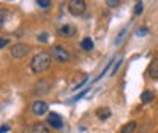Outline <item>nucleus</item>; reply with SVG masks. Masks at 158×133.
<instances>
[{
    "label": "nucleus",
    "instance_id": "obj_4",
    "mask_svg": "<svg viewBox=\"0 0 158 133\" xmlns=\"http://www.w3.org/2000/svg\"><path fill=\"white\" fill-rule=\"evenodd\" d=\"M68 11L73 16H81L85 11V0H70Z\"/></svg>",
    "mask_w": 158,
    "mask_h": 133
},
{
    "label": "nucleus",
    "instance_id": "obj_25",
    "mask_svg": "<svg viewBox=\"0 0 158 133\" xmlns=\"http://www.w3.org/2000/svg\"><path fill=\"white\" fill-rule=\"evenodd\" d=\"M10 130V125H2L0 127V133H6Z\"/></svg>",
    "mask_w": 158,
    "mask_h": 133
},
{
    "label": "nucleus",
    "instance_id": "obj_21",
    "mask_svg": "<svg viewBox=\"0 0 158 133\" xmlns=\"http://www.w3.org/2000/svg\"><path fill=\"white\" fill-rule=\"evenodd\" d=\"M106 2H108V6H111V8H117L118 5H120L122 0H106Z\"/></svg>",
    "mask_w": 158,
    "mask_h": 133
},
{
    "label": "nucleus",
    "instance_id": "obj_9",
    "mask_svg": "<svg viewBox=\"0 0 158 133\" xmlns=\"http://www.w3.org/2000/svg\"><path fill=\"white\" fill-rule=\"evenodd\" d=\"M127 33H128V27H123L120 32L117 33V36H115V40H114V46H120V45L125 41Z\"/></svg>",
    "mask_w": 158,
    "mask_h": 133
},
{
    "label": "nucleus",
    "instance_id": "obj_11",
    "mask_svg": "<svg viewBox=\"0 0 158 133\" xmlns=\"http://www.w3.org/2000/svg\"><path fill=\"white\" fill-rule=\"evenodd\" d=\"M32 133H51V131H49V128L44 124L38 122V124H33L32 125Z\"/></svg>",
    "mask_w": 158,
    "mask_h": 133
},
{
    "label": "nucleus",
    "instance_id": "obj_2",
    "mask_svg": "<svg viewBox=\"0 0 158 133\" xmlns=\"http://www.w3.org/2000/svg\"><path fill=\"white\" fill-rule=\"evenodd\" d=\"M51 56L54 57L57 62H67L68 59H70V52L65 49L63 46H60V45H54L52 46V49H51Z\"/></svg>",
    "mask_w": 158,
    "mask_h": 133
},
{
    "label": "nucleus",
    "instance_id": "obj_22",
    "mask_svg": "<svg viewBox=\"0 0 158 133\" xmlns=\"http://www.w3.org/2000/svg\"><path fill=\"white\" fill-rule=\"evenodd\" d=\"M10 43V40L8 38H5V36H0V49H3L6 45Z\"/></svg>",
    "mask_w": 158,
    "mask_h": 133
},
{
    "label": "nucleus",
    "instance_id": "obj_26",
    "mask_svg": "<svg viewBox=\"0 0 158 133\" xmlns=\"http://www.w3.org/2000/svg\"><path fill=\"white\" fill-rule=\"evenodd\" d=\"M156 60H158V52H156Z\"/></svg>",
    "mask_w": 158,
    "mask_h": 133
},
{
    "label": "nucleus",
    "instance_id": "obj_18",
    "mask_svg": "<svg viewBox=\"0 0 158 133\" xmlns=\"http://www.w3.org/2000/svg\"><path fill=\"white\" fill-rule=\"evenodd\" d=\"M112 63H114V59H111V60H109V63H108V65H106V66H104V70H103V71H101V73H100V75H98V78H97V79H95V81H98V79H101V78H103V76H104V75H106V71H108V70H109V66H111V65H112Z\"/></svg>",
    "mask_w": 158,
    "mask_h": 133
},
{
    "label": "nucleus",
    "instance_id": "obj_14",
    "mask_svg": "<svg viewBox=\"0 0 158 133\" xmlns=\"http://www.w3.org/2000/svg\"><path fill=\"white\" fill-rule=\"evenodd\" d=\"M81 48L84 49V51H92L94 49V41H92V38H84V40H81Z\"/></svg>",
    "mask_w": 158,
    "mask_h": 133
},
{
    "label": "nucleus",
    "instance_id": "obj_13",
    "mask_svg": "<svg viewBox=\"0 0 158 133\" xmlns=\"http://www.w3.org/2000/svg\"><path fill=\"white\" fill-rule=\"evenodd\" d=\"M136 127H138V124H136L135 121H131V122H128V124H125V125L122 127L120 133H133V131L136 130Z\"/></svg>",
    "mask_w": 158,
    "mask_h": 133
},
{
    "label": "nucleus",
    "instance_id": "obj_24",
    "mask_svg": "<svg viewBox=\"0 0 158 133\" xmlns=\"http://www.w3.org/2000/svg\"><path fill=\"white\" fill-rule=\"evenodd\" d=\"M136 33H138L139 36H144V35H147V29H139Z\"/></svg>",
    "mask_w": 158,
    "mask_h": 133
},
{
    "label": "nucleus",
    "instance_id": "obj_3",
    "mask_svg": "<svg viewBox=\"0 0 158 133\" xmlns=\"http://www.w3.org/2000/svg\"><path fill=\"white\" fill-rule=\"evenodd\" d=\"M29 51H30V48H29V45H25V43H16V45H13L11 46V56L15 57V59H22V57H25L29 54Z\"/></svg>",
    "mask_w": 158,
    "mask_h": 133
},
{
    "label": "nucleus",
    "instance_id": "obj_17",
    "mask_svg": "<svg viewBox=\"0 0 158 133\" xmlns=\"http://www.w3.org/2000/svg\"><path fill=\"white\" fill-rule=\"evenodd\" d=\"M142 10H144V5H142L141 0H138L136 5H135V10H133V15H135V16H139L141 13H142Z\"/></svg>",
    "mask_w": 158,
    "mask_h": 133
},
{
    "label": "nucleus",
    "instance_id": "obj_7",
    "mask_svg": "<svg viewBox=\"0 0 158 133\" xmlns=\"http://www.w3.org/2000/svg\"><path fill=\"white\" fill-rule=\"evenodd\" d=\"M74 33H76V27L71 24H65L62 27H59V35L62 36H73Z\"/></svg>",
    "mask_w": 158,
    "mask_h": 133
},
{
    "label": "nucleus",
    "instance_id": "obj_16",
    "mask_svg": "<svg viewBox=\"0 0 158 133\" xmlns=\"http://www.w3.org/2000/svg\"><path fill=\"white\" fill-rule=\"evenodd\" d=\"M87 92H89V89H84V90H81V92H79L77 95H74L73 98H70V100H68V103H74V101H79V100H81V98H82V97H84V95L87 94Z\"/></svg>",
    "mask_w": 158,
    "mask_h": 133
},
{
    "label": "nucleus",
    "instance_id": "obj_6",
    "mask_svg": "<svg viewBox=\"0 0 158 133\" xmlns=\"http://www.w3.org/2000/svg\"><path fill=\"white\" fill-rule=\"evenodd\" d=\"M48 124L51 125V128H57V130H60L63 127V121L57 113H51L48 116Z\"/></svg>",
    "mask_w": 158,
    "mask_h": 133
},
{
    "label": "nucleus",
    "instance_id": "obj_15",
    "mask_svg": "<svg viewBox=\"0 0 158 133\" xmlns=\"http://www.w3.org/2000/svg\"><path fill=\"white\" fill-rule=\"evenodd\" d=\"M10 16V11L6 8H0V27L6 22V18Z\"/></svg>",
    "mask_w": 158,
    "mask_h": 133
},
{
    "label": "nucleus",
    "instance_id": "obj_19",
    "mask_svg": "<svg viewBox=\"0 0 158 133\" xmlns=\"http://www.w3.org/2000/svg\"><path fill=\"white\" fill-rule=\"evenodd\" d=\"M122 63H123V59H118V60L115 62V66H114V68L111 70V75H112V76H114V75H115V73L118 71V68H120V66H122Z\"/></svg>",
    "mask_w": 158,
    "mask_h": 133
},
{
    "label": "nucleus",
    "instance_id": "obj_20",
    "mask_svg": "<svg viewBox=\"0 0 158 133\" xmlns=\"http://www.w3.org/2000/svg\"><path fill=\"white\" fill-rule=\"evenodd\" d=\"M36 3H38V6H41V8H49L51 6V0H36Z\"/></svg>",
    "mask_w": 158,
    "mask_h": 133
},
{
    "label": "nucleus",
    "instance_id": "obj_1",
    "mask_svg": "<svg viewBox=\"0 0 158 133\" xmlns=\"http://www.w3.org/2000/svg\"><path fill=\"white\" fill-rule=\"evenodd\" d=\"M51 66V54L46 51H41L35 54L30 60V68L33 73H43Z\"/></svg>",
    "mask_w": 158,
    "mask_h": 133
},
{
    "label": "nucleus",
    "instance_id": "obj_8",
    "mask_svg": "<svg viewBox=\"0 0 158 133\" xmlns=\"http://www.w3.org/2000/svg\"><path fill=\"white\" fill-rule=\"evenodd\" d=\"M95 114H97V117L100 119V121H108V119L111 117V114H112V113H111V109H109V108H106V106H101V108H98V109H97V113H95Z\"/></svg>",
    "mask_w": 158,
    "mask_h": 133
},
{
    "label": "nucleus",
    "instance_id": "obj_10",
    "mask_svg": "<svg viewBox=\"0 0 158 133\" xmlns=\"http://www.w3.org/2000/svg\"><path fill=\"white\" fill-rule=\"evenodd\" d=\"M149 75L152 79H158V60H152L149 65Z\"/></svg>",
    "mask_w": 158,
    "mask_h": 133
},
{
    "label": "nucleus",
    "instance_id": "obj_5",
    "mask_svg": "<svg viewBox=\"0 0 158 133\" xmlns=\"http://www.w3.org/2000/svg\"><path fill=\"white\" fill-rule=\"evenodd\" d=\"M32 113L33 116H43L48 113V103L43 100H35L32 103Z\"/></svg>",
    "mask_w": 158,
    "mask_h": 133
},
{
    "label": "nucleus",
    "instance_id": "obj_12",
    "mask_svg": "<svg viewBox=\"0 0 158 133\" xmlns=\"http://www.w3.org/2000/svg\"><path fill=\"white\" fill-rule=\"evenodd\" d=\"M153 98H155V95H153L152 90H144L142 94H141V101L142 103H152Z\"/></svg>",
    "mask_w": 158,
    "mask_h": 133
},
{
    "label": "nucleus",
    "instance_id": "obj_23",
    "mask_svg": "<svg viewBox=\"0 0 158 133\" xmlns=\"http://www.w3.org/2000/svg\"><path fill=\"white\" fill-rule=\"evenodd\" d=\"M38 40L41 43H46L48 41V33H41V35H38Z\"/></svg>",
    "mask_w": 158,
    "mask_h": 133
}]
</instances>
